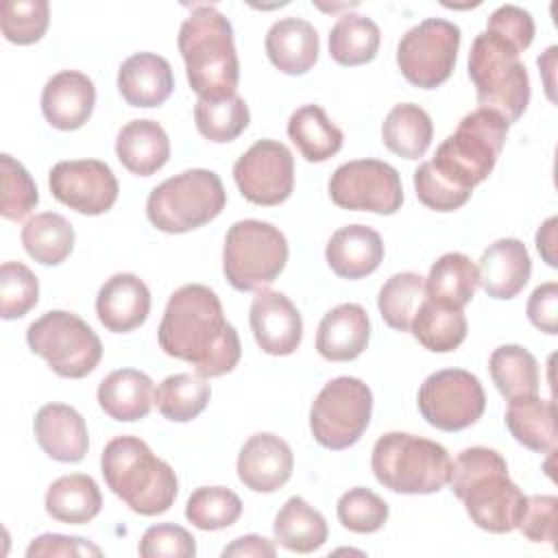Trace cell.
Here are the masks:
<instances>
[{"mask_svg": "<svg viewBox=\"0 0 558 558\" xmlns=\"http://www.w3.org/2000/svg\"><path fill=\"white\" fill-rule=\"evenodd\" d=\"M157 340L166 355L190 362L203 377L231 373L242 355L240 336L227 323L218 294L203 283L170 294Z\"/></svg>", "mask_w": 558, "mask_h": 558, "instance_id": "obj_1", "label": "cell"}, {"mask_svg": "<svg viewBox=\"0 0 558 558\" xmlns=\"http://www.w3.org/2000/svg\"><path fill=\"white\" fill-rule=\"evenodd\" d=\"M451 493L464 501L471 521L493 534L512 532L525 495L508 477L504 456L488 447H469L451 462Z\"/></svg>", "mask_w": 558, "mask_h": 558, "instance_id": "obj_2", "label": "cell"}, {"mask_svg": "<svg viewBox=\"0 0 558 558\" xmlns=\"http://www.w3.org/2000/svg\"><path fill=\"white\" fill-rule=\"evenodd\" d=\"M179 52L187 83L201 100H222L235 94L240 61L231 22L209 4H198L179 28Z\"/></svg>", "mask_w": 558, "mask_h": 558, "instance_id": "obj_3", "label": "cell"}, {"mask_svg": "<svg viewBox=\"0 0 558 558\" xmlns=\"http://www.w3.org/2000/svg\"><path fill=\"white\" fill-rule=\"evenodd\" d=\"M100 471L111 493L142 517L161 514L174 504L179 482L172 466L137 436L111 438L102 449Z\"/></svg>", "mask_w": 558, "mask_h": 558, "instance_id": "obj_4", "label": "cell"}, {"mask_svg": "<svg viewBox=\"0 0 558 558\" xmlns=\"http://www.w3.org/2000/svg\"><path fill=\"white\" fill-rule=\"evenodd\" d=\"M508 126L501 113L480 107L458 122V129L436 148L429 163L453 187L473 192L493 172Z\"/></svg>", "mask_w": 558, "mask_h": 558, "instance_id": "obj_5", "label": "cell"}, {"mask_svg": "<svg viewBox=\"0 0 558 558\" xmlns=\"http://www.w3.org/2000/svg\"><path fill=\"white\" fill-rule=\"evenodd\" d=\"M371 469L377 482L392 493L429 495L449 482L451 458L442 445L429 438L388 432L373 447Z\"/></svg>", "mask_w": 558, "mask_h": 558, "instance_id": "obj_6", "label": "cell"}, {"mask_svg": "<svg viewBox=\"0 0 558 558\" xmlns=\"http://www.w3.org/2000/svg\"><path fill=\"white\" fill-rule=\"evenodd\" d=\"M519 50L501 37L484 31L469 52V76L484 109L501 113L508 124L517 122L530 105V76Z\"/></svg>", "mask_w": 558, "mask_h": 558, "instance_id": "obj_7", "label": "cell"}, {"mask_svg": "<svg viewBox=\"0 0 558 558\" xmlns=\"http://www.w3.org/2000/svg\"><path fill=\"white\" fill-rule=\"evenodd\" d=\"M227 205V192L214 170L192 168L153 187L146 216L163 233H187L214 220Z\"/></svg>", "mask_w": 558, "mask_h": 558, "instance_id": "obj_8", "label": "cell"}, {"mask_svg": "<svg viewBox=\"0 0 558 558\" xmlns=\"http://www.w3.org/2000/svg\"><path fill=\"white\" fill-rule=\"evenodd\" d=\"M288 240L270 222L246 218L229 227L222 248V272L240 290H262L286 268Z\"/></svg>", "mask_w": 558, "mask_h": 558, "instance_id": "obj_9", "label": "cell"}, {"mask_svg": "<svg viewBox=\"0 0 558 558\" xmlns=\"http://www.w3.org/2000/svg\"><path fill=\"white\" fill-rule=\"evenodd\" d=\"M26 342L48 366L68 379L87 377L102 357V342L96 331L76 314L50 310L26 329Z\"/></svg>", "mask_w": 558, "mask_h": 558, "instance_id": "obj_10", "label": "cell"}, {"mask_svg": "<svg viewBox=\"0 0 558 558\" xmlns=\"http://www.w3.org/2000/svg\"><path fill=\"white\" fill-rule=\"evenodd\" d=\"M371 412V388L357 377H336L323 386L310 408L312 436L327 449H347L366 432Z\"/></svg>", "mask_w": 558, "mask_h": 558, "instance_id": "obj_11", "label": "cell"}, {"mask_svg": "<svg viewBox=\"0 0 558 558\" xmlns=\"http://www.w3.org/2000/svg\"><path fill=\"white\" fill-rule=\"evenodd\" d=\"M460 28L442 17H427L412 26L397 46V65L416 87L442 85L456 65Z\"/></svg>", "mask_w": 558, "mask_h": 558, "instance_id": "obj_12", "label": "cell"}, {"mask_svg": "<svg viewBox=\"0 0 558 558\" xmlns=\"http://www.w3.org/2000/svg\"><path fill=\"white\" fill-rule=\"evenodd\" d=\"M486 408L480 379L464 368H442L432 373L418 388V410L423 418L442 432H460L473 425Z\"/></svg>", "mask_w": 558, "mask_h": 558, "instance_id": "obj_13", "label": "cell"}, {"mask_svg": "<svg viewBox=\"0 0 558 558\" xmlns=\"http://www.w3.org/2000/svg\"><path fill=\"white\" fill-rule=\"evenodd\" d=\"M329 196L342 209L390 216L403 203V187L399 172L390 163L355 159L333 170Z\"/></svg>", "mask_w": 558, "mask_h": 558, "instance_id": "obj_14", "label": "cell"}, {"mask_svg": "<svg viewBox=\"0 0 558 558\" xmlns=\"http://www.w3.org/2000/svg\"><path fill=\"white\" fill-rule=\"evenodd\" d=\"M233 179L242 196L255 205H279L294 187V157L277 140H257L233 166Z\"/></svg>", "mask_w": 558, "mask_h": 558, "instance_id": "obj_15", "label": "cell"}, {"mask_svg": "<svg viewBox=\"0 0 558 558\" xmlns=\"http://www.w3.org/2000/svg\"><path fill=\"white\" fill-rule=\"evenodd\" d=\"M48 185L59 203L85 216L109 211L120 192L113 170L98 159H65L54 163Z\"/></svg>", "mask_w": 558, "mask_h": 558, "instance_id": "obj_16", "label": "cell"}, {"mask_svg": "<svg viewBox=\"0 0 558 558\" xmlns=\"http://www.w3.org/2000/svg\"><path fill=\"white\" fill-rule=\"evenodd\" d=\"M248 323L257 347L268 355H290L301 344L303 318L283 292L262 288L251 303Z\"/></svg>", "mask_w": 558, "mask_h": 558, "instance_id": "obj_17", "label": "cell"}, {"mask_svg": "<svg viewBox=\"0 0 558 558\" xmlns=\"http://www.w3.org/2000/svg\"><path fill=\"white\" fill-rule=\"evenodd\" d=\"M294 456L290 445L270 434H253L238 453V477L255 493H275L292 475Z\"/></svg>", "mask_w": 558, "mask_h": 558, "instance_id": "obj_18", "label": "cell"}, {"mask_svg": "<svg viewBox=\"0 0 558 558\" xmlns=\"http://www.w3.org/2000/svg\"><path fill=\"white\" fill-rule=\"evenodd\" d=\"M96 105L92 78L76 70H61L50 76L41 89V113L59 131L81 129Z\"/></svg>", "mask_w": 558, "mask_h": 558, "instance_id": "obj_19", "label": "cell"}, {"mask_svg": "<svg viewBox=\"0 0 558 558\" xmlns=\"http://www.w3.org/2000/svg\"><path fill=\"white\" fill-rule=\"evenodd\" d=\"M532 275V259L517 238H501L484 248L477 264V283L493 299L517 296Z\"/></svg>", "mask_w": 558, "mask_h": 558, "instance_id": "obj_20", "label": "cell"}, {"mask_svg": "<svg viewBox=\"0 0 558 558\" xmlns=\"http://www.w3.org/2000/svg\"><path fill=\"white\" fill-rule=\"evenodd\" d=\"M150 312L148 286L131 272L109 277L96 296L98 320L113 333H126L144 325Z\"/></svg>", "mask_w": 558, "mask_h": 558, "instance_id": "obj_21", "label": "cell"}, {"mask_svg": "<svg viewBox=\"0 0 558 558\" xmlns=\"http://www.w3.org/2000/svg\"><path fill=\"white\" fill-rule=\"evenodd\" d=\"M33 429L44 453L57 462H81L89 449L85 418L72 405H41L35 414Z\"/></svg>", "mask_w": 558, "mask_h": 558, "instance_id": "obj_22", "label": "cell"}, {"mask_svg": "<svg viewBox=\"0 0 558 558\" xmlns=\"http://www.w3.org/2000/svg\"><path fill=\"white\" fill-rule=\"evenodd\" d=\"M371 320L362 305L340 303L331 307L316 331V351L329 362H351L366 349Z\"/></svg>", "mask_w": 558, "mask_h": 558, "instance_id": "obj_23", "label": "cell"}, {"mask_svg": "<svg viewBox=\"0 0 558 558\" xmlns=\"http://www.w3.org/2000/svg\"><path fill=\"white\" fill-rule=\"evenodd\" d=\"M174 89L170 63L155 52H135L118 70V92L131 107H159Z\"/></svg>", "mask_w": 558, "mask_h": 558, "instance_id": "obj_24", "label": "cell"}, {"mask_svg": "<svg viewBox=\"0 0 558 558\" xmlns=\"http://www.w3.org/2000/svg\"><path fill=\"white\" fill-rule=\"evenodd\" d=\"M325 259L342 279H362L384 259L381 235L366 225L340 227L327 242Z\"/></svg>", "mask_w": 558, "mask_h": 558, "instance_id": "obj_25", "label": "cell"}, {"mask_svg": "<svg viewBox=\"0 0 558 558\" xmlns=\"http://www.w3.org/2000/svg\"><path fill=\"white\" fill-rule=\"evenodd\" d=\"M266 54L283 74H305L318 59V33L301 17H281L266 33Z\"/></svg>", "mask_w": 558, "mask_h": 558, "instance_id": "obj_26", "label": "cell"}, {"mask_svg": "<svg viewBox=\"0 0 558 558\" xmlns=\"http://www.w3.org/2000/svg\"><path fill=\"white\" fill-rule=\"evenodd\" d=\"M116 155L129 172L150 177L170 159L168 133L155 120H131L118 131Z\"/></svg>", "mask_w": 558, "mask_h": 558, "instance_id": "obj_27", "label": "cell"}, {"mask_svg": "<svg viewBox=\"0 0 558 558\" xmlns=\"http://www.w3.org/2000/svg\"><path fill=\"white\" fill-rule=\"evenodd\" d=\"M98 405L113 421H140L155 403L153 379L137 368H118L98 386Z\"/></svg>", "mask_w": 558, "mask_h": 558, "instance_id": "obj_28", "label": "cell"}, {"mask_svg": "<svg viewBox=\"0 0 558 558\" xmlns=\"http://www.w3.org/2000/svg\"><path fill=\"white\" fill-rule=\"evenodd\" d=\"M506 427L517 442L532 451L551 453L556 449V405L549 399L538 395L508 399Z\"/></svg>", "mask_w": 558, "mask_h": 558, "instance_id": "obj_29", "label": "cell"}, {"mask_svg": "<svg viewBox=\"0 0 558 558\" xmlns=\"http://www.w3.org/2000/svg\"><path fill=\"white\" fill-rule=\"evenodd\" d=\"M46 512L68 525H83L92 521L102 508V495L94 477L85 473H70L54 480L46 493Z\"/></svg>", "mask_w": 558, "mask_h": 558, "instance_id": "obj_30", "label": "cell"}, {"mask_svg": "<svg viewBox=\"0 0 558 558\" xmlns=\"http://www.w3.org/2000/svg\"><path fill=\"white\" fill-rule=\"evenodd\" d=\"M275 541L288 551L312 554L327 541V521L303 497H290L275 517Z\"/></svg>", "mask_w": 558, "mask_h": 558, "instance_id": "obj_31", "label": "cell"}, {"mask_svg": "<svg viewBox=\"0 0 558 558\" xmlns=\"http://www.w3.org/2000/svg\"><path fill=\"white\" fill-rule=\"evenodd\" d=\"M434 137V124L429 113L414 105H395L381 124V140L386 148L403 159H418L427 153Z\"/></svg>", "mask_w": 558, "mask_h": 558, "instance_id": "obj_32", "label": "cell"}, {"mask_svg": "<svg viewBox=\"0 0 558 558\" xmlns=\"http://www.w3.org/2000/svg\"><path fill=\"white\" fill-rule=\"evenodd\" d=\"M477 266L464 253H445L434 262L425 279L427 299L442 307L462 310L475 294Z\"/></svg>", "mask_w": 558, "mask_h": 558, "instance_id": "obj_33", "label": "cell"}, {"mask_svg": "<svg viewBox=\"0 0 558 558\" xmlns=\"http://www.w3.org/2000/svg\"><path fill=\"white\" fill-rule=\"evenodd\" d=\"M288 137L312 163L327 161L342 148L344 142L342 131L327 118V113L318 105H303L290 116Z\"/></svg>", "mask_w": 558, "mask_h": 558, "instance_id": "obj_34", "label": "cell"}, {"mask_svg": "<svg viewBox=\"0 0 558 558\" xmlns=\"http://www.w3.org/2000/svg\"><path fill=\"white\" fill-rule=\"evenodd\" d=\"M22 244L41 266H57L74 248V227L61 214L41 211L22 227Z\"/></svg>", "mask_w": 558, "mask_h": 558, "instance_id": "obj_35", "label": "cell"}, {"mask_svg": "<svg viewBox=\"0 0 558 558\" xmlns=\"http://www.w3.org/2000/svg\"><path fill=\"white\" fill-rule=\"evenodd\" d=\"M379 26L360 13H344L329 31V54L340 65H362L379 50Z\"/></svg>", "mask_w": 558, "mask_h": 558, "instance_id": "obj_36", "label": "cell"}, {"mask_svg": "<svg viewBox=\"0 0 558 558\" xmlns=\"http://www.w3.org/2000/svg\"><path fill=\"white\" fill-rule=\"evenodd\" d=\"M412 336L434 353H449L458 349L466 338V318L462 310H451L425 299L418 307L412 327Z\"/></svg>", "mask_w": 558, "mask_h": 558, "instance_id": "obj_37", "label": "cell"}, {"mask_svg": "<svg viewBox=\"0 0 558 558\" xmlns=\"http://www.w3.org/2000/svg\"><path fill=\"white\" fill-rule=\"evenodd\" d=\"M211 388L207 377L192 373H177L166 377L155 390V405L163 418L187 423L196 418L209 403Z\"/></svg>", "mask_w": 558, "mask_h": 558, "instance_id": "obj_38", "label": "cell"}, {"mask_svg": "<svg viewBox=\"0 0 558 558\" xmlns=\"http://www.w3.org/2000/svg\"><path fill=\"white\" fill-rule=\"evenodd\" d=\"M488 371L493 384L506 399L538 392V362L519 344H501L490 353Z\"/></svg>", "mask_w": 558, "mask_h": 558, "instance_id": "obj_39", "label": "cell"}, {"mask_svg": "<svg viewBox=\"0 0 558 558\" xmlns=\"http://www.w3.org/2000/svg\"><path fill=\"white\" fill-rule=\"evenodd\" d=\"M427 299L425 279L418 272L405 270L392 275L377 294V307L384 323L397 331H410L412 320Z\"/></svg>", "mask_w": 558, "mask_h": 558, "instance_id": "obj_40", "label": "cell"}, {"mask_svg": "<svg viewBox=\"0 0 558 558\" xmlns=\"http://www.w3.org/2000/svg\"><path fill=\"white\" fill-rule=\"evenodd\" d=\"M251 113L242 96L233 94L222 100H201L194 105V122L198 133L209 142H233L248 126Z\"/></svg>", "mask_w": 558, "mask_h": 558, "instance_id": "obj_41", "label": "cell"}, {"mask_svg": "<svg viewBox=\"0 0 558 558\" xmlns=\"http://www.w3.org/2000/svg\"><path fill=\"white\" fill-rule=\"evenodd\" d=\"M242 514L240 497L225 486H201L196 488L187 504L185 517L187 521L205 532H216L233 525Z\"/></svg>", "mask_w": 558, "mask_h": 558, "instance_id": "obj_42", "label": "cell"}, {"mask_svg": "<svg viewBox=\"0 0 558 558\" xmlns=\"http://www.w3.org/2000/svg\"><path fill=\"white\" fill-rule=\"evenodd\" d=\"M48 0H4L0 4V28L11 44L28 46L39 41L48 28Z\"/></svg>", "mask_w": 558, "mask_h": 558, "instance_id": "obj_43", "label": "cell"}, {"mask_svg": "<svg viewBox=\"0 0 558 558\" xmlns=\"http://www.w3.org/2000/svg\"><path fill=\"white\" fill-rule=\"evenodd\" d=\"M0 172H2V201L0 214L7 220H24L39 203L37 185L28 170L13 159L11 155H0Z\"/></svg>", "mask_w": 558, "mask_h": 558, "instance_id": "obj_44", "label": "cell"}, {"mask_svg": "<svg viewBox=\"0 0 558 558\" xmlns=\"http://www.w3.org/2000/svg\"><path fill=\"white\" fill-rule=\"evenodd\" d=\"M338 521L355 534H373L388 521V504L364 486L347 490L336 506Z\"/></svg>", "mask_w": 558, "mask_h": 558, "instance_id": "obj_45", "label": "cell"}, {"mask_svg": "<svg viewBox=\"0 0 558 558\" xmlns=\"http://www.w3.org/2000/svg\"><path fill=\"white\" fill-rule=\"evenodd\" d=\"M39 281L22 262H4L0 266V312L4 320L22 318L37 305Z\"/></svg>", "mask_w": 558, "mask_h": 558, "instance_id": "obj_46", "label": "cell"}, {"mask_svg": "<svg viewBox=\"0 0 558 558\" xmlns=\"http://www.w3.org/2000/svg\"><path fill=\"white\" fill-rule=\"evenodd\" d=\"M144 558H192L196 554L194 536L174 523L150 525L137 547Z\"/></svg>", "mask_w": 558, "mask_h": 558, "instance_id": "obj_47", "label": "cell"}, {"mask_svg": "<svg viewBox=\"0 0 558 558\" xmlns=\"http://www.w3.org/2000/svg\"><path fill=\"white\" fill-rule=\"evenodd\" d=\"M414 190L418 201L436 211H453L471 198V192L458 190L451 183H447L429 161H423L414 170Z\"/></svg>", "mask_w": 558, "mask_h": 558, "instance_id": "obj_48", "label": "cell"}, {"mask_svg": "<svg viewBox=\"0 0 558 558\" xmlns=\"http://www.w3.org/2000/svg\"><path fill=\"white\" fill-rule=\"evenodd\" d=\"M556 512L558 499L554 495H532L525 497L521 517L517 527L521 534L534 543H549L556 541Z\"/></svg>", "mask_w": 558, "mask_h": 558, "instance_id": "obj_49", "label": "cell"}, {"mask_svg": "<svg viewBox=\"0 0 558 558\" xmlns=\"http://www.w3.org/2000/svg\"><path fill=\"white\" fill-rule=\"evenodd\" d=\"M486 31L523 52L534 39V20L530 11L517 4H501L486 20Z\"/></svg>", "mask_w": 558, "mask_h": 558, "instance_id": "obj_50", "label": "cell"}, {"mask_svg": "<svg viewBox=\"0 0 558 558\" xmlns=\"http://www.w3.org/2000/svg\"><path fill=\"white\" fill-rule=\"evenodd\" d=\"M530 323L547 336L558 333V283L547 281L534 288L527 299Z\"/></svg>", "mask_w": 558, "mask_h": 558, "instance_id": "obj_51", "label": "cell"}, {"mask_svg": "<svg viewBox=\"0 0 558 558\" xmlns=\"http://www.w3.org/2000/svg\"><path fill=\"white\" fill-rule=\"evenodd\" d=\"M28 558H39V556H102L100 547L94 543L81 538V536H63V534H41L37 536L28 549Z\"/></svg>", "mask_w": 558, "mask_h": 558, "instance_id": "obj_52", "label": "cell"}, {"mask_svg": "<svg viewBox=\"0 0 558 558\" xmlns=\"http://www.w3.org/2000/svg\"><path fill=\"white\" fill-rule=\"evenodd\" d=\"M277 554V547L272 541L264 538V536H257V534H246V536H238L231 545H227L222 549V558H248V556H255V558H272Z\"/></svg>", "mask_w": 558, "mask_h": 558, "instance_id": "obj_53", "label": "cell"}, {"mask_svg": "<svg viewBox=\"0 0 558 558\" xmlns=\"http://www.w3.org/2000/svg\"><path fill=\"white\" fill-rule=\"evenodd\" d=\"M556 225H558V218L551 216L541 225V229L536 233V248L543 255V259L547 262V266H551V268H556V264H558L556 262Z\"/></svg>", "mask_w": 558, "mask_h": 558, "instance_id": "obj_54", "label": "cell"}, {"mask_svg": "<svg viewBox=\"0 0 558 558\" xmlns=\"http://www.w3.org/2000/svg\"><path fill=\"white\" fill-rule=\"evenodd\" d=\"M556 46H549L547 50H545V54L543 57H538V68L547 74V78H545V89H547V96H549V100H554V83L549 81V72L554 70V59H556Z\"/></svg>", "mask_w": 558, "mask_h": 558, "instance_id": "obj_55", "label": "cell"}]
</instances>
